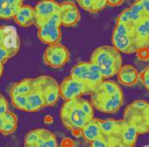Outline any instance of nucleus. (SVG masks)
Masks as SVG:
<instances>
[{
  "mask_svg": "<svg viewBox=\"0 0 149 147\" xmlns=\"http://www.w3.org/2000/svg\"><path fill=\"white\" fill-rule=\"evenodd\" d=\"M90 102L97 111L113 114L123 104V91L118 82L112 79L102 80L90 94Z\"/></svg>",
  "mask_w": 149,
  "mask_h": 147,
  "instance_id": "obj_1",
  "label": "nucleus"
},
{
  "mask_svg": "<svg viewBox=\"0 0 149 147\" xmlns=\"http://www.w3.org/2000/svg\"><path fill=\"white\" fill-rule=\"evenodd\" d=\"M90 62L99 69L104 80H107L118 75L120 68L122 66V56L121 52L113 46L104 44L97 47L92 51Z\"/></svg>",
  "mask_w": 149,
  "mask_h": 147,
  "instance_id": "obj_2",
  "label": "nucleus"
},
{
  "mask_svg": "<svg viewBox=\"0 0 149 147\" xmlns=\"http://www.w3.org/2000/svg\"><path fill=\"white\" fill-rule=\"evenodd\" d=\"M122 120L133 126L139 135L149 133V102L146 99H135L129 103L125 110Z\"/></svg>",
  "mask_w": 149,
  "mask_h": 147,
  "instance_id": "obj_3",
  "label": "nucleus"
},
{
  "mask_svg": "<svg viewBox=\"0 0 149 147\" xmlns=\"http://www.w3.org/2000/svg\"><path fill=\"white\" fill-rule=\"evenodd\" d=\"M59 118L63 126L72 131V134L77 131H81L87 123L94 119L83 110L80 98L71 102H64L59 110Z\"/></svg>",
  "mask_w": 149,
  "mask_h": 147,
  "instance_id": "obj_4",
  "label": "nucleus"
},
{
  "mask_svg": "<svg viewBox=\"0 0 149 147\" xmlns=\"http://www.w3.org/2000/svg\"><path fill=\"white\" fill-rule=\"evenodd\" d=\"M70 76L79 80L80 83H83L87 88L90 94L104 80L102 75L99 71V69L90 61H86V62L84 61V62H79L74 64L71 68Z\"/></svg>",
  "mask_w": 149,
  "mask_h": 147,
  "instance_id": "obj_5",
  "label": "nucleus"
},
{
  "mask_svg": "<svg viewBox=\"0 0 149 147\" xmlns=\"http://www.w3.org/2000/svg\"><path fill=\"white\" fill-rule=\"evenodd\" d=\"M35 90L43 96L45 107L54 106L61 97L59 83L49 75H40L35 77Z\"/></svg>",
  "mask_w": 149,
  "mask_h": 147,
  "instance_id": "obj_6",
  "label": "nucleus"
},
{
  "mask_svg": "<svg viewBox=\"0 0 149 147\" xmlns=\"http://www.w3.org/2000/svg\"><path fill=\"white\" fill-rule=\"evenodd\" d=\"M62 22L59 12L54 14L50 19H48L41 27L37 28V36L42 43L47 46L59 43L62 38Z\"/></svg>",
  "mask_w": 149,
  "mask_h": 147,
  "instance_id": "obj_7",
  "label": "nucleus"
},
{
  "mask_svg": "<svg viewBox=\"0 0 149 147\" xmlns=\"http://www.w3.org/2000/svg\"><path fill=\"white\" fill-rule=\"evenodd\" d=\"M69 61H70V51L61 42L56 44L47 46V48L44 49L43 62L45 65L50 68H54V69L62 68Z\"/></svg>",
  "mask_w": 149,
  "mask_h": 147,
  "instance_id": "obj_8",
  "label": "nucleus"
},
{
  "mask_svg": "<svg viewBox=\"0 0 149 147\" xmlns=\"http://www.w3.org/2000/svg\"><path fill=\"white\" fill-rule=\"evenodd\" d=\"M112 46L121 54H134L135 48L129 34V26L115 22L112 33Z\"/></svg>",
  "mask_w": 149,
  "mask_h": 147,
  "instance_id": "obj_9",
  "label": "nucleus"
},
{
  "mask_svg": "<svg viewBox=\"0 0 149 147\" xmlns=\"http://www.w3.org/2000/svg\"><path fill=\"white\" fill-rule=\"evenodd\" d=\"M122 127H123V120H118V119L100 120L101 136L108 142L111 147H123L121 142Z\"/></svg>",
  "mask_w": 149,
  "mask_h": 147,
  "instance_id": "obj_10",
  "label": "nucleus"
},
{
  "mask_svg": "<svg viewBox=\"0 0 149 147\" xmlns=\"http://www.w3.org/2000/svg\"><path fill=\"white\" fill-rule=\"evenodd\" d=\"M59 93L64 102L76 100L81 98L83 94H90L87 88L70 75L63 78V80L59 83Z\"/></svg>",
  "mask_w": 149,
  "mask_h": 147,
  "instance_id": "obj_11",
  "label": "nucleus"
},
{
  "mask_svg": "<svg viewBox=\"0 0 149 147\" xmlns=\"http://www.w3.org/2000/svg\"><path fill=\"white\" fill-rule=\"evenodd\" d=\"M129 34L136 52L149 48V18L143 19L134 26H129Z\"/></svg>",
  "mask_w": 149,
  "mask_h": 147,
  "instance_id": "obj_12",
  "label": "nucleus"
},
{
  "mask_svg": "<svg viewBox=\"0 0 149 147\" xmlns=\"http://www.w3.org/2000/svg\"><path fill=\"white\" fill-rule=\"evenodd\" d=\"M61 9V4L51 0H44L38 1L34 6V13H35V26L36 28L41 27L48 19H50L54 14L58 13Z\"/></svg>",
  "mask_w": 149,
  "mask_h": 147,
  "instance_id": "obj_13",
  "label": "nucleus"
},
{
  "mask_svg": "<svg viewBox=\"0 0 149 147\" xmlns=\"http://www.w3.org/2000/svg\"><path fill=\"white\" fill-rule=\"evenodd\" d=\"M59 16L62 27H74L80 20V10L77 4L72 1H65L61 4Z\"/></svg>",
  "mask_w": 149,
  "mask_h": 147,
  "instance_id": "obj_14",
  "label": "nucleus"
},
{
  "mask_svg": "<svg viewBox=\"0 0 149 147\" xmlns=\"http://www.w3.org/2000/svg\"><path fill=\"white\" fill-rule=\"evenodd\" d=\"M1 47L8 51L10 58L19 52L21 47V41L17 32L13 26H5V35H3Z\"/></svg>",
  "mask_w": 149,
  "mask_h": 147,
  "instance_id": "obj_15",
  "label": "nucleus"
},
{
  "mask_svg": "<svg viewBox=\"0 0 149 147\" xmlns=\"http://www.w3.org/2000/svg\"><path fill=\"white\" fill-rule=\"evenodd\" d=\"M116 79L120 85L133 86L140 82V72L133 64H122L116 75Z\"/></svg>",
  "mask_w": 149,
  "mask_h": 147,
  "instance_id": "obj_16",
  "label": "nucleus"
},
{
  "mask_svg": "<svg viewBox=\"0 0 149 147\" xmlns=\"http://www.w3.org/2000/svg\"><path fill=\"white\" fill-rule=\"evenodd\" d=\"M14 21L23 28L30 27L33 24H35V13H34V7L30 5H26L23 4L20 9L17 10V13L14 16Z\"/></svg>",
  "mask_w": 149,
  "mask_h": 147,
  "instance_id": "obj_17",
  "label": "nucleus"
},
{
  "mask_svg": "<svg viewBox=\"0 0 149 147\" xmlns=\"http://www.w3.org/2000/svg\"><path fill=\"white\" fill-rule=\"evenodd\" d=\"M35 90V77H27L14 83L9 89V96H28Z\"/></svg>",
  "mask_w": 149,
  "mask_h": 147,
  "instance_id": "obj_18",
  "label": "nucleus"
},
{
  "mask_svg": "<svg viewBox=\"0 0 149 147\" xmlns=\"http://www.w3.org/2000/svg\"><path fill=\"white\" fill-rule=\"evenodd\" d=\"M80 135L86 140L88 141L90 144L92 141H94L95 139L100 138L101 136V130H100V119H92L90 123H87L83 130L80 131Z\"/></svg>",
  "mask_w": 149,
  "mask_h": 147,
  "instance_id": "obj_19",
  "label": "nucleus"
},
{
  "mask_svg": "<svg viewBox=\"0 0 149 147\" xmlns=\"http://www.w3.org/2000/svg\"><path fill=\"white\" fill-rule=\"evenodd\" d=\"M17 117L12 111H8L3 116L0 117V133L3 135L12 134L17 128Z\"/></svg>",
  "mask_w": 149,
  "mask_h": 147,
  "instance_id": "obj_20",
  "label": "nucleus"
},
{
  "mask_svg": "<svg viewBox=\"0 0 149 147\" xmlns=\"http://www.w3.org/2000/svg\"><path fill=\"white\" fill-rule=\"evenodd\" d=\"M43 107H45V102H44L43 96L37 90H34L31 93L27 96L26 112H36Z\"/></svg>",
  "mask_w": 149,
  "mask_h": 147,
  "instance_id": "obj_21",
  "label": "nucleus"
},
{
  "mask_svg": "<svg viewBox=\"0 0 149 147\" xmlns=\"http://www.w3.org/2000/svg\"><path fill=\"white\" fill-rule=\"evenodd\" d=\"M137 138H139L137 131L133 126L123 121V127L121 132V142L123 147H134L137 141Z\"/></svg>",
  "mask_w": 149,
  "mask_h": 147,
  "instance_id": "obj_22",
  "label": "nucleus"
},
{
  "mask_svg": "<svg viewBox=\"0 0 149 147\" xmlns=\"http://www.w3.org/2000/svg\"><path fill=\"white\" fill-rule=\"evenodd\" d=\"M22 5H23V1L21 0H6V4L0 9V19L1 20L14 19L15 14L17 13V10Z\"/></svg>",
  "mask_w": 149,
  "mask_h": 147,
  "instance_id": "obj_23",
  "label": "nucleus"
},
{
  "mask_svg": "<svg viewBox=\"0 0 149 147\" xmlns=\"http://www.w3.org/2000/svg\"><path fill=\"white\" fill-rule=\"evenodd\" d=\"M77 6L88 13H98L107 7V0H78Z\"/></svg>",
  "mask_w": 149,
  "mask_h": 147,
  "instance_id": "obj_24",
  "label": "nucleus"
},
{
  "mask_svg": "<svg viewBox=\"0 0 149 147\" xmlns=\"http://www.w3.org/2000/svg\"><path fill=\"white\" fill-rule=\"evenodd\" d=\"M33 147H59V146H58L56 135L51 131H49L47 128H41L40 138L36 142V145Z\"/></svg>",
  "mask_w": 149,
  "mask_h": 147,
  "instance_id": "obj_25",
  "label": "nucleus"
},
{
  "mask_svg": "<svg viewBox=\"0 0 149 147\" xmlns=\"http://www.w3.org/2000/svg\"><path fill=\"white\" fill-rule=\"evenodd\" d=\"M40 133H41V128H35L29 131L26 135H24V147H33L36 145L38 138H40Z\"/></svg>",
  "mask_w": 149,
  "mask_h": 147,
  "instance_id": "obj_26",
  "label": "nucleus"
},
{
  "mask_svg": "<svg viewBox=\"0 0 149 147\" xmlns=\"http://www.w3.org/2000/svg\"><path fill=\"white\" fill-rule=\"evenodd\" d=\"M10 103L14 107H16L17 110L24 111L26 112V107H27V96H10Z\"/></svg>",
  "mask_w": 149,
  "mask_h": 147,
  "instance_id": "obj_27",
  "label": "nucleus"
},
{
  "mask_svg": "<svg viewBox=\"0 0 149 147\" xmlns=\"http://www.w3.org/2000/svg\"><path fill=\"white\" fill-rule=\"evenodd\" d=\"M140 82L149 91V64L140 72Z\"/></svg>",
  "mask_w": 149,
  "mask_h": 147,
  "instance_id": "obj_28",
  "label": "nucleus"
},
{
  "mask_svg": "<svg viewBox=\"0 0 149 147\" xmlns=\"http://www.w3.org/2000/svg\"><path fill=\"white\" fill-rule=\"evenodd\" d=\"M90 147H111V146L108 145V142L102 136H100V138L95 139L94 141H92L90 144Z\"/></svg>",
  "mask_w": 149,
  "mask_h": 147,
  "instance_id": "obj_29",
  "label": "nucleus"
},
{
  "mask_svg": "<svg viewBox=\"0 0 149 147\" xmlns=\"http://www.w3.org/2000/svg\"><path fill=\"white\" fill-rule=\"evenodd\" d=\"M9 58H10V57H9L8 51H7L5 48H2V47L0 46V65H5V63H6Z\"/></svg>",
  "mask_w": 149,
  "mask_h": 147,
  "instance_id": "obj_30",
  "label": "nucleus"
},
{
  "mask_svg": "<svg viewBox=\"0 0 149 147\" xmlns=\"http://www.w3.org/2000/svg\"><path fill=\"white\" fill-rule=\"evenodd\" d=\"M142 6H143L144 15H146L147 18H149V0H143V1H142Z\"/></svg>",
  "mask_w": 149,
  "mask_h": 147,
  "instance_id": "obj_31",
  "label": "nucleus"
},
{
  "mask_svg": "<svg viewBox=\"0 0 149 147\" xmlns=\"http://www.w3.org/2000/svg\"><path fill=\"white\" fill-rule=\"evenodd\" d=\"M122 0H107V6H112V7H116L122 5Z\"/></svg>",
  "mask_w": 149,
  "mask_h": 147,
  "instance_id": "obj_32",
  "label": "nucleus"
},
{
  "mask_svg": "<svg viewBox=\"0 0 149 147\" xmlns=\"http://www.w3.org/2000/svg\"><path fill=\"white\" fill-rule=\"evenodd\" d=\"M3 35H5V26H0V46H1V43H2Z\"/></svg>",
  "mask_w": 149,
  "mask_h": 147,
  "instance_id": "obj_33",
  "label": "nucleus"
},
{
  "mask_svg": "<svg viewBox=\"0 0 149 147\" xmlns=\"http://www.w3.org/2000/svg\"><path fill=\"white\" fill-rule=\"evenodd\" d=\"M3 66H5V65H0V79H1V77H2V75H3V70H5Z\"/></svg>",
  "mask_w": 149,
  "mask_h": 147,
  "instance_id": "obj_34",
  "label": "nucleus"
},
{
  "mask_svg": "<svg viewBox=\"0 0 149 147\" xmlns=\"http://www.w3.org/2000/svg\"><path fill=\"white\" fill-rule=\"evenodd\" d=\"M6 4V0H0V9L3 7V5Z\"/></svg>",
  "mask_w": 149,
  "mask_h": 147,
  "instance_id": "obj_35",
  "label": "nucleus"
},
{
  "mask_svg": "<svg viewBox=\"0 0 149 147\" xmlns=\"http://www.w3.org/2000/svg\"><path fill=\"white\" fill-rule=\"evenodd\" d=\"M5 99H6V98H5V97H3V96H2L1 93H0V104H1V103H2V102H3Z\"/></svg>",
  "mask_w": 149,
  "mask_h": 147,
  "instance_id": "obj_36",
  "label": "nucleus"
}]
</instances>
